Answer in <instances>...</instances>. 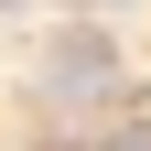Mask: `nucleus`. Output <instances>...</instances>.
Instances as JSON below:
<instances>
[{"instance_id":"obj_2","label":"nucleus","mask_w":151,"mask_h":151,"mask_svg":"<svg viewBox=\"0 0 151 151\" xmlns=\"http://www.w3.org/2000/svg\"><path fill=\"white\" fill-rule=\"evenodd\" d=\"M0 11H22V0H0Z\"/></svg>"},{"instance_id":"obj_1","label":"nucleus","mask_w":151,"mask_h":151,"mask_svg":"<svg viewBox=\"0 0 151 151\" xmlns=\"http://www.w3.org/2000/svg\"><path fill=\"white\" fill-rule=\"evenodd\" d=\"M108 76H119V43H108V32H76V43H54V86H108Z\"/></svg>"}]
</instances>
